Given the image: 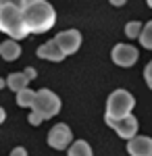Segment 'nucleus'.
<instances>
[{
    "mask_svg": "<svg viewBox=\"0 0 152 156\" xmlns=\"http://www.w3.org/2000/svg\"><path fill=\"white\" fill-rule=\"evenodd\" d=\"M110 56H113V62L119 65V67H131L140 58L138 50L133 46H129V44H117L113 48V52H110Z\"/></svg>",
    "mask_w": 152,
    "mask_h": 156,
    "instance_id": "nucleus-8",
    "label": "nucleus"
},
{
    "mask_svg": "<svg viewBox=\"0 0 152 156\" xmlns=\"http://www.w3.org/2000/svg\"><path fill=\"white\" fill-rule=\"evenodd\" d=\"M106 125L113 127L117 131V135L123 137V140H131L133 135H138V119L131 117V115L121 117V119H115V121H106Z\"/></svg>",
    "mask_w": 152,
    "mask_h": 156,
    "instance_id": "nucleus-7",
    "label": "nucleus"
},
{
    "mask_svg": "<svg viewBox=\"0 0 152 156\" xmlns=\"http://www.w3.org/2000/svg\"><path fill=\"white\" fill-rule=\"evenodd\" d=\"M144 79H146V83H148V87L152 90V60L146 65V69H144Z\"/></svg>",
    "mask_w": 152,
    "mask_h": 156,
    "instance_id": "nucleus-17",
    "label": "nucleus"
},
{
    "mask_svg": "<svg viewBox=\"0 0 152 156\" xmlns=\"http://www.w3.org/2000/svg\"><path fill=\"white\" fill-rule=\"evenodd\" d=\"M11 156H27V150L19 146V148H15V150H11Z\"/></svg>",
    "mask_w": 152,
    "mask_h": 156,
    "instance_id": "nucleus-20",
    "label": "nucleus"
},
{
    "mask_svg": "<svg viewBox=\"0 0 152 156\" xmlns=\"http://www.w3.org/2000/svg\"><path fill=\"white\" fill-rule=\"evenodd\" d=\"M67 154H69V156H94L90 144H88V142H83V140L73 142V144L69 146V150H67Z\"/></svg>",
    "mask_w": 152,
    "mask_h": 156,
    "instance_id": "nucleus-13",
    "label": "nucleus"
},
{
    "mask_svg": "<svg viewBox=\"0 0 152 156\" xmlns=\"http://www.w3.org/2000/svg\"><path fill=\"white\" fill-rule=\"evenodd\" d=\"M27 83H29V79L25 77V73H11L6 77V85L13 92H21L23 87H27Z\"/></svg>",
    "mask_w": 152,
    "mask_h": 156,
    "instance_id": "nucleus-12",
    "label": "nucleus"
},
{
    "mask_svg": "<svg viewBox=\"0 0 152 156\" xmlns=\"http://www.w3.org/2000/svg\"><path fill=\"white\" fill-rule=\"evenodd\" d=\"M4 119H6V110L0 106V123H4Z\"/></svg>",
    "mask_w": 152,
    "mask_h": 156,
    "instance_id": "nucleus-23",
    "label": "nucleus"
},
{
    "mask_svg": "<svg viewBox=\"0 0 152 156\" xmlns=\"http://www.w3.org/2000/svg\"><path fill=\"white\" fill-rule=\"evenodd\" d=\"M0 56L4 60H17L21 56V46L17 44V40H4L0 44Z\"/></svg>",
    "mask_w": 152,
    "mask_h": 156,
    "instance_id": "nucleus-11",
    "label": "nucleus"
},
{
    "mask_svg": "<svg viewBox=\"0 0 152 156\" xmlns=\"http://www.w3.org/2000/svg\"><path fill=\"white\" fill-rule=\"evenodd\" d=\"M127 152L131 156H152V137L133 135L127 140Z\"/></svg>",
    "mask_w": 152,
    "mask_h": 156,
    "instance_id": "nucleus-9",
    "label": "nucleus"
},
{
    "mask_svg": "<svg viewBox=\"0 0 152 156\" xmlns=\"http://www.w3.org/2000/svg\"><path fill=\"white\" fill-rule=\"evenodd\" d=\"M148 6H150V9H152V0H148Z\"/></svg>",
    "mask_w": 152,
    "mask_h": 156,
    "instance_id": "nucleus-25",
    "label": "nucleus"
},
{
    "mask_svg": "<svg viewBox=\"0 0 152 156\" xmlns=\"http://www.w3.org/2000/svg\"><path fill=\"white\" fill-rule=\"evenodd\" d=\"M4 4H13L17 9H23L25 4H27V0H0V6H4Z\"/></svg>",
    "mask_w": 152,
    "mask_h": 156,
    "instance_id": "nucleus-18",
    "label": "nucleus"
},
{
    "mask_svg": "<svg viewBox=\"0 0 152 156\" xmlns=\"http://www.w3.org/2000/svg\"><path fill=\"white\" fill-rule=\"evenodd\" d=\"M27 119H29V125H40V123L44 121V117H42L40 112H35V110H34V112H31Z\"/></svg>",
    "mask_w": 152,
    "mask_h": 156,
    "instance_id": "nucleus-19",
    "label": "nucleus"
},
{
    "mask_svg": "<svg viewBox=\"0 0 152 156\" xmlns=\"http://www.w3.org/2000/svg\"><path fill=\"white\" fill-rule=\"evenodd\" d=\"M140 44L144 46V48L152 50V21H148V23L142 27V34H140Z\"/></svg>",
    "mask_w": 152,
    "mask_h": 156,
    "instance_id": "nucleus-15",
    "label": "nucleus"
},
{
    "mask_svg": "<svg viewBox=\"0 0 152 156\" xmlns=\"http://www.w3.org/2000/svg\"><path fill=\"white\" fill-rule=\"evenodd\" d=\"M23 19L29 34H44L54 25L56 12L46 0H27V4L23 6Z\"/></svg>",
    "mask_w": 152,
    "mask_h": 156,
    "instance_id": "nucleus-1",
    "label": "nucleus"
},
{
    "mask_svg": "<svg viewBox=\"0 0 152 156\" xmlns=\"http://www.w3.org/2000/svg\"><path fill=\"white\" fill-rule=\"evenodd\" d=\"M71 140H73V133H71L69 125H65V123L54 125L48 133V146L54 150H67L71 146Z\"/></svg>",
    "mask_w": 152,
    "mask_h": 156,
    "instance_id": "nucleus-5",
    "label": "nucleus"
},
{
    "mask_svg": "<svg viewBox=\"0 0 152 156\" xmlns=\"http://www.w3.org/2000/svg\"><path fill=\"white\" fill-rule=\"evenodd\" d=\"M38 56H40V58H46V60H52V62H60L67 54L60 50V46L54 40H50V42L42 44V46L38 48Z\"/></svg>",
    "mask_w": 152,
    "mask_h": 156,
    "instance_id": "nucleus-10",
    "label": "nucleus"
},
{
    "mask_svg": "<svg viewBox=\"0 0 152 156\" xmlns=\"http://www.w3.org/2000/svg\"><path fill=\"white\" fill-rule=\"evenodd\" d=\"M142 34V23L140 21H129L125 25V36L127 37H140Z\"/></svg>",
    "mask_w": 152,
    "mask_h": 156,
    "instance_id": "nucleus-16",
    "label": "nucleus"
},
{
    "mask_svg": "<svg viewBox=\"0 0 152 156\" xmlns=\"http://www.w3.org/2000/svg\"><path fill=\"white\" fill-rule=\"evenodd\" d=\"M0 31L13 40H23L29 34L23 19V9H17L13 4L0 6Z\"/></svg>",
    "mask_w": 152,
    "mask_h": 156,
    "instance_id": "nucleus-2",
    "label": "nucleus"
},
{
    "mask_svg": "<svg viewBox=\"0 0 152 156\" xmlns=\"http://www.w3.org/2000/svg\"><path fill=\"white\" fill-rule=\"evenodd\" d=\"M4 85H6V81H4V79H0V87H4Z\"/></svg>",
    "mask_w": 152,
    "mask_h": 156,
    "instance_id": "nucleus-24",
    "label": "nucleus"
},
{
    "mask_svg": "<svg viewBox=\"0 0 152 156\" xmlns=\"http://www.w3.org/2000/svg\"><path fill=\"white\" fill-rule=\"evenodd\" d=\"M35 112H40L44 119H50L54 115H59L60 110V98L50 92V90H38L35 92V98H34V104H31Z\"/></svg>",
    "mask_w": 152,
    "mask_h": 156,
    "instance_id": "nucleus-4",
    "label": "nucleus"
},
{
    "mask_svg": "<svg viewBox=\"0 0 152 156\" xmlns=\"http://www.w3.org/2000/svg\"><path fill=\"white\" fill-rule=\"evenodd\" d=\"M34 98H35L34 90L23 87L21 92H17V104H19V106H31V104H34Z\"/></svg>",
    "mask_w": 152,
    "mask_h": 156,
    "instance_id": "nucleus-14",
    "label": "nucleus"
},
{
    "mask_svg": "<svg viewBox=\"0 0 152 156\" xmlns=\"http://www.w3.org/2000/svg\"><path fill=\"white\" fill-rule=\"evenodd\" d=\"M25 77H27V79H29V81H31V79H34L35 77V69H31V67H27V69H25Z\"/></svg>",
    "mask_w": 152,
    "mask_h": 156,
    "instance_id": "nucleus-21",
    "label": "nucleus"
},
{
    "mask_svg": "<svg viewBox=\"0 0 152 156\" xmlns=\"http://www.w3.org/2000/svg\"><path fill=\"white\" fill-rule=\"evenodd\" d=\"M54 42H56L60 46V50L69 56V54H75V52L79 50V46H81V34H79L77 29H67V31L56 34Z\"/></svg>",
    "mask_w": 152,
    "mask_h": 156,
    "instance_id": "nucleus-6",
    "label": "nucleus"
},
{
    "mask_svg": "<svg viewBox=\"0 0 152 156\" xmlns=\"http://www.w3.org/2000/svg\"><path fill=\"white\" fill-rule=\"evenodd\" d=\"M125 2H127V0H110V4H113V6H123Z\"/></svg>",
    "mask_w": 152,
    "mask_h": 156,
    "instance_id": "nucleus-22",
    "label": "nucleus"
},
{
    "mask_svg": "<svg viewBox=\"0 0 152 156\" xmlns=\"http://www.w3.org/2000/svg\"><path fill=\"white\" fill-rule=\"evenodd\" d=\"M133 106H136V100L127 90H115L106 100L104 121H115V119H121V117H127V115H131Z\"/></svg>",
    "mask_w": 152,
    "mask_h": 156,
    "instance_id": "nucleus-3",
    "label": "nucleus"
}]
</instances>
